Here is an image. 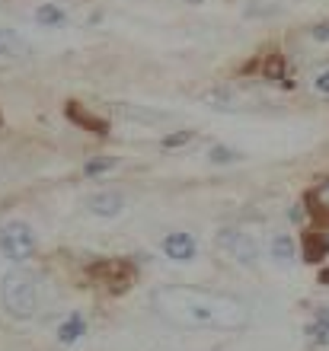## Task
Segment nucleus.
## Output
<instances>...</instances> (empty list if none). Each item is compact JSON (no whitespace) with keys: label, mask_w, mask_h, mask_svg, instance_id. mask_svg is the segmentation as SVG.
Segmentation results:
<instances>
[{"label":"nucleus","mask_w":329,"mask_h":351,"mask_svg":"<svg viewBox=\"0 0 329 351\" xmlns=\"http://www.w3.org/2000/svg\"><path fill=\"white\" fill-rule=\"evenodd\" d=\"M259 74H262V80H272V84H278V86L291 84V80H288V71H284V58L282 55H265Z\"/></svg>","instance_id":"nucleus-13"},{"label":"nucleus","mask_w":329,"mask_h":351,"mask_svg":"<svg viewBox=\"0 0 329 351\" xmlns=\"http://www.w3.org/2000/svg\"><path fill=\"white\" fill-rule=\"evenodd\" d=\"M90 278H93V285H100L102 291L122 294V291L131 285L135 268H131V262H125V259H102L90 268Z\"/></svg>","instance_id":"nucleus-5"},{"label":"nucleus","mask_w":329,"mask_h":351,"mask_svg":"<svg viewBox=\"0 0 329 351\" xmlns=\"http://www.w3.org/2000/svg\"><path fill=\"white\" fill-rule=\"evenodd\" d=\"M269 256H272L278 265H291V262L297 259V246H294V240L288 233H275L272 246H269Z\"/></svg>","instance_id":"nucleus-12"},{"label":"nucleus","mask_w":329,"mask_h":351,"mask_svg":"<svg viewBox=\"0 0 329 351\" xmlns=\"http://www.w3.org/2000/svg\"><path fill=\"white\" fill-rule=\"evenodd\" d=\"M189 3H201V0H189Z\"/></svg>","instance_id":"nucleus-23"},{"label":"nucleus","mask_w":329,"mask_h":351,"mask_svg":"<svg viewBox=\"0 0 329 351\" xmlns=\"http://www.w3.org/2000/svg\"><path fill=\"white\" fill-rule=\"evenodd\" d=\"M310 36L317 38V42H329V23H320V26H313Z\"/></svg>","instance_id":"nucleus-22"},{"label":"nucleus","mask_w":329,"mask_h":351,"mask_svg":"<svg viewBox=\"0 0 329 351\" xmlns=\"http://www.w3.org/2000/svg\"><path fill=\"white\" fill-rule=\"evenodd\" d=\"M307 335L320 345L329 342V306H320V310L313 313V323L307 326Z\"/></svg>","instance_id":"nucleus-17"},{"label":"nucleus","mask_w":329,"mask_h":351,"mask_svg":"<svg viewBox=\"0 0 329 351\" xmlns=\"http://www.w3.org/2000/svg\"><path fill=\"white\" fill-rule=\"evenodd\" d=\"M240 160V150L227 147V144H211L208 147V163L214 167H227V163H237Z\"/></svg>","instance_id":"nucleus-18"},{"label":"nucleus","mask_w":329,"mask_h":351,"mask_svg":"<svg viewBox=\"0 0 329 351\" xmlns=\"http://www.w3.org/2000/svg\"><path fill=\"white\" fill-rule=\"evenodd\" d=\"M160 250H163L166 259H173V262H192L198 256V243H195L192 233L176 230V233H166L163 240H160Z\"/></svg>","instance_id":"nucleus-6"},{"label":"nucleus","mask_w":329,"mask_h":351,"mask_svg":"<svg viewBox=\"0 0 329 351\" xmlns=\"http://www.w3.org/2000/svg\"><path fill=\"white\" fill-rule=\"evenodd\" d=\"M329 256V230H310L304 233V259L320 262Z\"/></svg>","instance_id":"nucleus-9"},{"label":"nucleus","mask_w":329,"mask_h":351,"mask_svg":"<svg viewBox=\"0 0 329 351\" xmlns=\"http://www.w3.org/2000/svg\"><path fill=\"white\" fill-rule=\"evenodd\" d=\"M26 55V42L13 29H0V61H16Z\"/></svg>","instance_id":"nucleus-14"},{"label":"nucleus","mask_w":329,"mask_h":351,"mask_svg":"<svg viewBox=\"0 0 329 351\" xmlns=\"http://www.w3.org/2000/svg\"><path fill=\"white\" fill-rule=\"evenodd\" d=\"M192 141H195V131H176V134L160 138V147L173 150V147H185V144H192Z\"/></svg>","instance_id":"nucleus-19"},{"label":"nucleus","mask_w":329,"mask_h":351,"mask_svg":"<svg viewBox=\"0 0 329 351\" xmlns=\"http://www.w3.org/2000/svg\"><path fill=\"white\" fill-rule=\"evenodd\" d=\"M0 306L10 319L26 323L42 306V287L29 271H3L0 275Z\"/></svg>","instance_id":"nucleus-2"},{"label":"nucleus","mask_w":329,"mask_h":351,"mask_svg":"<svg viewBox=\"0 0 329 351\" xmlns=\"http://www.w3.org/2000/svg\"><path fill=\"white\" fill-rule=\"evenodd\" d=\"M83 332H87V323H83V316H80V313H71V316L65 319V323L58 326V339H61L65 345H73Z\"/></svg>","instance_id":"nucleus-16"},{"label":"nucleus","mask_w":329,"mask_h":351,"mask_svg":"<svg viewBox=\"0 0 329 351\" xmlns=\"http://www.w3.org/2000/svg\"><path fill=\"white\" fill-rule=\"evenodd\" d=\"M307 204H310V214L317 223H326L329 227V179H323L310 195H307Z\"/></svg>","instance_id":"nucleus-10"},{"label":"nucleus","mask_w":329,"mask_h":351,"mask_svg":"<svg viewBox=\"0 0 329 351\" xmlns=\"http://www.w3.org/2000/svg\"><path fill=\"white\" fill-rule=\"evenodd\" d=\"M36 23L38 26H45V29H58V26H65L67 23V13L58 3H38L36 7Z\"/></svg>","instance_id":"nucleus-15"},{"label":"nucleus","mask_w":329,"mask_h":351,"mask_svg":"<svg viewBox=\"0 0 329 351\" xmlns=\"http://www.w3.org/2000/svg\"><path fill=\"white\" fill-rule=\"evenodd\" d=\"M313 90L320 93V96H329V71H320V74L313 77Z\"/></svg>","instance_id":"nucleus-21"},{"label":"nucleus","mask_w":329,"mask_h":351,"mask_svg":"<svg viewBox=\"0 0 329 351\" xmlns=\"http://www.w3.org/2000/svg\"><path fill=\"white\" fill-rule=\"evenodd\" d=\"M214 246L230 262H240V265H256V259H259L256 240L247 230H237V227H224V230L214 233Z\"/></svg>","instance_id":"nucleus-4"},{"label":"nucleus","mask_w":329,"mask_h":351,"mask_svg":"<svg viewBox=\"0 0 329 351\" xmlns=\"http://www.w3.org/2000/svg\"><path fill=\"white\" fill-rule=\"evenodd\" d=\"M87 211L93 214V217H102V221H112V217H119L122 211H125V195L122 192H96L87 198Z\"/></svg>","instance_id":"nucleus-7"},{"label":"nucleus","mask_w":329,"mask_h":351,"mask_svg":"<svg viewBox=\"0 0 329 351\" xmlns=\"http://www.w3.org/2000/svg\"><path fill=\"white\" fill-rule=\"evenodd\" d=\"M36 246H38V237L32 230V223L13 217V221H7L0 227V256L7 262H13V265H23L26 259H32Z\"/></svg>","instance_id":"nucleus-3"},{"label":"nucleus","mask_w":329,"mask_h":351,"mask_svg":"<svg viewBox=\"0 0 329 351\" xmlns=\"http://www.w3.org/2000/svg\"><path fill=\"white\" fill-rule=\"evenodd\" d=\"M67 119L73 121V125H80V128L93 131V134H109V125H106V119H100V115H93L90 109H80V102H67Z\"/></svg>","instance_id":"nucleus-8"},{"label":"nucleus","mask_w":329,"mask_h":351,"mask_svg":"<svg viewBox=\"0 0 329 351\" xmlns=\"http://www.w3.org/2000/svg\"><path fill=\"white\" fill-rule=\"evenodd\" d=\"M115 112H119L125 121H137V125H160V121H166L163 112H150V109H144V106H125V102H119Z\"/></svg>","instance_id":"nucleus-11"},{"label":"nucleus","mask_w":329,"mask_h":351,"mask_svg":"<svg viewBox=\"0 0 329 351\" xmlns=\"http://www.w3.org/2000/svg\"><path fill=\"white\" fill-rule=\"evenodd\" d=\"M157 310L176 326L185 329H214V332H234L249 323V306L224 294H211L201 287L170 285L154 294Z\"/></svg>","instance_id":"nucleus-1"},{"label":"nucleus","mask_w":329,"mask_h":351,"mask_svg":"<svg viewBox=\"0 0 329 351\" xmlns=\"http://www.w3.org/2000/svg\"><path fill=\"white\" fill-rule=\"evenodd\" d=\"M112 167H115V160H112V157L90 160V163H83V176H102V173H109Z\"/></svg>","instance_id":"nucleus-20"}]
</instances>
